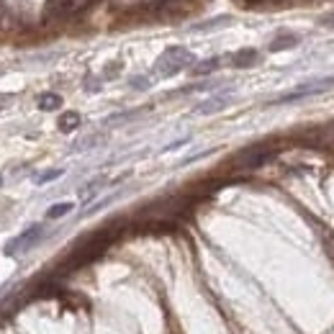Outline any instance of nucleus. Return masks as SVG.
Returning a JSON list of instances; mask_svg holds the SVG:
<instances>
[{
    "instance_id": "nucleus-1",
    "label": "nucleus",
    "mask_w": 334,
    "mask_h": 334,
    "mask_svg": "<svg viewBox=\"0 0 334 334\" xmlns=\"http://www.w3.org/2000/svg\"><path fill=\"white\" fill-rule=\"evenodd\" d=\"M193 62H196V57H193L188 49H183V47H170V49H164V52L159 54V59H157L154 67H152V72L159 75V77H173V75L183 72L185 67H193Z\"/></svg>"
},
{
    "instance_id": "nucleus-2",
    "label": "nucleus",
    "mask_w": 334,
    "mask_h": 334,
    "mask_svg": "<svg viewBox=\"0 0 334 334\" xmlns=\"http://www.w3.org/2000/svg\"><path fill=\"white\" fill-rule=\"evenodd\" d=\"M329 88H334V77H321V80H311V82H303L298 88H293L290 93H283L278 95L273 103H293V100H301V98H308V95H319V93H326Z\"/></svg>"
},
{
    "instance_id": "nucleus-3",
    "label": "nucleus",
    "mask_w": 334,
    "mask_h": 334,
    "mask_svg": "<svg viewBox=\"0 0 334 334\" xmlns=\"http://www.w3.org/2000/svg\"><path fill=\"white\" fill-rule=\"evenodd\" d=\"M41 232H44V226L41 224H34V226H29L26 232H21L18 237H13L8 244H6V255L8 257H13V255H18V252H24V249H29V247H34L39 239H41Z\"/></svg>"
},
{
    "instance_id": "nucleus-4",
    "label": "nucleus",
    "mask_w": 334,
    "mask_h": 334,
    "mask_svg": "<svg viewBox=\"0 0 334 334\" xmlns=\"http://www.w3.org/2000/svg\"><path fill=\"white\" fill-rule=\"evenodd\" d=\"M229 103H232V95H214V98L198 103V106L193 108V113H201V116H206V113H216V111H224Z\"/></svg>"
},
{
    "instance_id": "nucleus-5",
    "label": "nucleus",
    "mask_w": 334,
    "mask_h": 334,
    "mask_svg": "<svg viewBox=\"0 0 334 334\" xmlns=\"http://www.w3.org/2000/svg\"><path fill=\"white\" fill-rule=\"evenodd\" d=\"M221 57H211V59H203V62H193V75H211L221 67Z\"/></svg>"
},
{
    "instance_id": "nucleus-6",
    "label": "nucleus",
    "mask_w": 334,
    "mask_h": 334,
    "mask_svg": "<svg viewBox=\"0 0 334 334\" xmlns=\"http://www.w3.org/2000/svg\"><path fill=\"white\" fill-rule=\"evenodd\" d=\"M72 211H75V203H72V201L54 203V206H49V208H47V219H49V221H57V219H62V216L72 214Z\"/></svg>"
},
{
    "instance_id": "nucleus-7",
    "label": "nucleus",
    "mask_w": 334,
    "mask_h": 334,
    "mask_svg": "<svg viewBox=\"0 0 334 334\" xmlns=\"http://www.w3.org/2000/svg\"><path fill=\"white\" fill-rule=\"evenodd\" d=\"M62 106V98L57 95V93H44L41 98H39V108L41 111H57Z\"/></svg>"
},
{
    "instance_id": "nucleus-8",
    "label": "nucleus",
    "mask_w": 334,
    "mask_h": 334,
    "mask_svg": "<svg viewBox=\"0 0 334 334\" xmlns=\"http://www.w3.org/2000/svg\"><path fill=\"white\" fill-rule=\"evenodd\" d=\"M232 62H234L237 67H247V65H255V62H257V52H255V49H244V52L234 54V57H232Z\"/></svg>"
},
{
    "instance_id": "nucleus-9",
    "label": "nucleus",
    "mask_w": 334,
    "mask_h": 334,
    "mask_svg": "<svg viewBox=\"0 0 334 334\" xmlns=\"http://www.w3.org/2000/svg\"><path fill=\"white\" fill-rule=\"evenodd\" d=\"M103 185H106V178H95V180H90V183H88L80 193H82V198H85V201H90V198H95V196H98V191H100Z\"/></svg>"
},
{
    "instance_id": "nucleus-10",
    "label": "nucleus",
    "mask_w": 334,
    "mask_h": 334,
    "mask_svg": "<svg viewBox=\"0 0 334 334\" xmlns=\"http://www.w3.org/2000/svg\"><path fill=\"white\" fill-rule=\"evenodd\" d=\"M80 126V113H65L62 118H59V129L62 131H72V129H77Z\"/></svg>"
},
{
    "instance_id": "nucleus-11",
    "label": "nucleus",
    "mask_w": 334,
    "mask_h": 334,
    "mask_svg": "<svg viewBox=\"0 0 334 334\" xmlns=\"http://www.w3.org/2000/svg\"><path fill=\"white\" fill-rule=\"evenodd\" d=\"M62 175H65L62 167H54V170H47L44 175H39V178H36V185H47V183H52V180H59Z\"/></svg>"
},
{
    "instance_id": "nucleus-12",
    "label": "nucleus",
    "mask_w": 334,
    "mask_h": 334,
    "mask_svg": "<svg viewBox=\"0 0 334 334\" xmlns=\"http://www.w3.org/2000/svg\"><path fill=\"white\" fill-rule=\"evenodd\" d=\"M293 44H298V36H280V39H275L270 44V52H280V49H288Z\"/></svg>"
},
{
    "instance_id": "nucleus-13",
    "label": "nucleus",
    "mask_w": 334,
    "mask_h": 334,
    "mask_svg": "<svg viewBox=\"0 0 334 334\" xmlns=\"http://www.w3.org/2000/svg\"><path fill=\"white\" fill-rule=\"evenodd\" d=\"M149 85V80H144V77H136V80H131V88H147Z\"/></svg>"
},
{
    "instance_id": "nucleus-14",
    "label": "nucleus",
    "mask_w": 334,
    "mask_h": 334,
    "mask_svg": "<svg viewBox=\"0 0 334 334\" xmlns=\"http://www.w3.org/2000/svg\"><path fill=\"white\" fill-rule=\"evenodd\" d=\"M321 24H324V26H329V29H334V16H326V18H321Z\"/></svg>"
}]
</instances>
